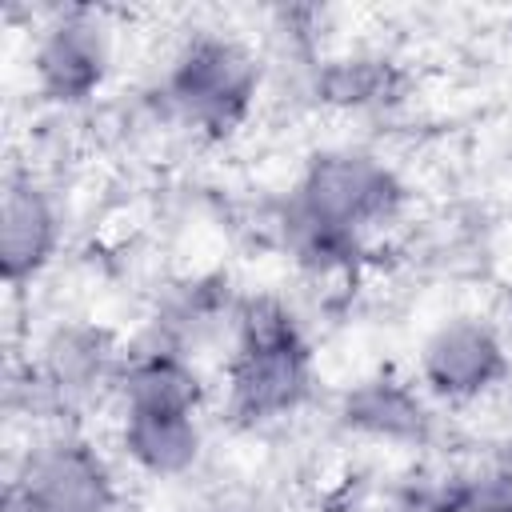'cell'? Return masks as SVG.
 Segmentation results:
<instances>
[{
    "instance_id": "cell-1",
    "label": "cell",
    "mask_w": 512,
    "mask_h": 512,
    "mask_svg": "<svg viewBox=\"0 0 512 512\" xmlns=\"http://www.w3.org/2000/svg\"><path fill=\"white\" fill-rule=\"evenodd\" d=\"M308 392V348L292 312L256 296L236 312V352L228 360V408L244 420H276Z\"/></svg>"
},
{
    "instance_id": "cell-9",
    "label": "cell",
    "mask_w": 512,
    "mask_h": 512,
    "mask_svg": "<svg viewBox=\"0 0 512 512\" xmlns=\"http://www.w3.org/2000/svg\"><path fill=\"white\" fill-rule=\"evenodd\" d=\"M120 448L152 476H180L200 456V424L188 412H124Z\"/></svg>"
},
{
    "instance_id": "cell-8",
    "label": "cell",
    "mask_w": 512,
    "mask_h": 512,
    "mask_svg": "<svg viewBox=\"0 0 512 512\" xmlns=\"http://www.w3.org/2000/svg\"><path fill=\"white\" fill-rule=\"evenodd\" d=\"M116 380H120L124 412H188V416H196V408L204 400V384L180 352H160V348L140 352L124 364V372Z\"/></svg>"
},
{
    "instance_id": "cell-4",
    "label": "cell",
    "mask_w": 512,
    "mask_h": 512,
    "mask_svg": "<svg viewBox=\"0 0 512 512\" xmlns=\"http://www.w3.org/2000/svg\"><path fill=\"white\" fill-rule=\"evenodd\" d=\"M20 512H108L116 500L112 472L84 440H52L36 448L12 480Z\"/></svg>"
},
{
    "instance_id": "cell-3",
    "label": "cell",
    "mask_w": 512,
    "mask_h": 512,
    "mask_svg": "<svg viewBox=\"0 0 512 512\" xmlns=\"http://www.w3.org/2000/svg\"><path fill=\"white\" fill-rule=\"evenodd\" d=\"M256 56L228 36H196L180 48L168 68L164 96L196 128L228 136L252 108L256 96Z\"/></svg>"
},
{
    "instance_id": "cell-7",
    "label": "cell",
    "mask_w": 512,
    "mask_h": 512,
    "mask_svg": "<svg viewBox=\"0 0 512 512\" xmlns=\"http://www.w3.org/2000/svg\"><path fill=\"white\" fill-rule=\"evenodd\" d=\"M56 252V212L32 180H8L0 204V268L8 284L32 280Z\"/></svg>"
},
{
    "instance_id": "cell-10",
    "label": "cell",
    "mask_w": 512,
    "mask_h": 512,
    "mask_svg": "<svg viewBox=\"0 0 512 512\" xmlns=\"http://www.w3.org/2000/svg\"><path fill=\"white\" fill-rule=\"evenodd\" d=\"M344 420L376 440H420L428 432V412L396 380H364L344 396Z\"/></svg>"
},
{
    "instance_id": "cell-5",
    "label": "cell",
    "mask_w": 512,
    "mask_h": 512,
    "mask_svg": "<svg viewBox=\"0 0 512 512\" xmlns=\"http://www.w3.org/2000/svg\"><path fill=\"white\" fill-rule=\"evenodd\" d=\"M112 64V44H108V28L76 8L64 12L36 44L32 56V72H36V88L40 96L56 100V104H80L88 100Z\"/></svg>"
},
{
    "instance_id": "cell-2",
    "label": "cell",
    "mask_w": 512,
    "mask_h": 512,
    "mask_svg": "<svg viewBox=\"0 0 512 512\" xmlns=\"http://www.w3.org/2000/svg\"><path fill=\"white\" fill-rule=\"evenodd\" d=\"M400 208L396 176L368 152H324L308 164L288 216L296 224L356 240Z\"/></svg>"
},
{
    "instance_id": "cell-6",
    "label": "cell",
    "mask_w": 512,
    "mask_h": 512,
    "mask_svg": "<svg viewBox=\"0 0 512 512\" xmlns=\"http://www.w3.org/2000/svg\"><path fill=\"white\" fill-rule=\"evenodd\" d=\"M508 372V352L496 328L484 320H448L420 348V376L444 400H472L500 384Z\"/></svg>"
},
{
    "instance_id": "cell-11",
    "label": "cell",
    "mask_w": 512,
    "mask_h": 512,
    "mask_svg": "<svg viewBox=\"0 0 512 512\" xmlns=\"http://www.w3.org/2000/svg\"><path fill=\"white\" fill-rule=\"evenodd\" d=\"M112 336L104 328L68 324L44 344V376L60 392H88L112 376Z\"/></svg>"
},
{
    "instance_id": "cell-12",
    "label": "cell",
    "mask_w": 512,
    "mask_h": 512,
    "mask_svg": "<svg viewBox=\"0 0 512 512\" xmlns=\"http://www.w3.org/2000/svg\"><path fill=\"white\" fill-rule=\"evenodd\" d=\"M316 92L336 108L380 104L392 92V68L380 56H340L324 64V72L316 76Z\"/></svg>"
}]
</instances>
